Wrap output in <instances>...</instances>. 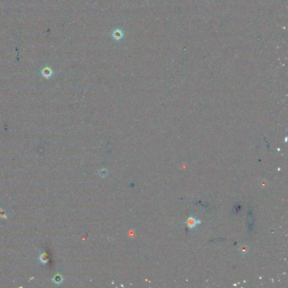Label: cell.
Returning <instances> with one entry per match:
<instances>
[{
  "label": "cell",
  "instance_id": "obj_1",
  "mask_svg": "<svg viewBox=\"0 0 288 288\" xmlns=\"http://www.w3.org/2000/svg\"><path fill=\"white\" fill-rule=\"evenodd\" d=\"M187 225L189 227H193L196 225V221L193 217H190L187 221Z\"/></svg>",
  "mask_w": 288,
  "mask_h": 288
},
{
  "label": "cell",
  "instance_id": "obj_2",
  "mask_svg": "<svg viewBox=\"0 0 288 288\" xmlns=\"http://www.w3.org/2000/svg\"><path fill=\"white\" fill-rule=\"evenodd\" d=\"M240 251L241 253L243 254H245L247 253L248 251V247L245 246V245H243L240 247Z\"/></svg>",
  "mask_w": 288,
  "mask_h": 288
}]
</instances>
